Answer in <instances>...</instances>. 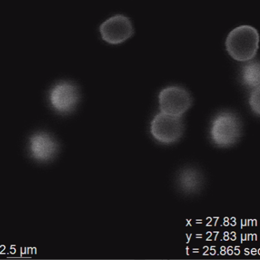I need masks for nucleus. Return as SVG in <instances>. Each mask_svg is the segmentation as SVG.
<instances>
[{"mask_svg":"<svg viewBox=\"0 0 260 260\" xmlns=\"http://www.w3.org/2000/svg\"><path fill=\"white\" fill-rule=\"evenodd\" d=\"M259 34L254 27L245 25L236 27L228 34L226 48L230 55L236 60H252L258 49Z\"/></svg>","mask_w":260,"mask_h":260,"instance_id":"nucleus-1","label":"nucleus"},{"mask_svg":"<svg viewBox=\"0 0 260 260\" xmlns=\"http://www.w3.org/2000/svg\"><path fill=\"white\" fill-rule=\"evenodd\" d=\"M242 124L239 116L231 112L219 113L212 121V139L220 147L234 145L241 135Z\"/></svg>","mask_w":260,"mask_h":260,"instance_id":"nucleus-2","label":"nucleus"},{"mask_svg":"<svg viewBox=\"0 0 260 260\" xmlns=\"http://www.w3.org/2000/svg\"><path fill=\"white\" fill-rule=\"evenodd\" d=\"M184 124L181 117L160 112L153 118L150 132L158 142L170 144L176 143L183 135Z\"/></svg>","mask_w":260,"mask_h":260,"instance_id":"nucleus-3","label":"nucleus"},{"mask_svg":"<svg viewBox=\"0 0 260 260\" xmlns=\"http://www.w3.org/2000/svg\"><path fill=\"white\" fill-rule=\"evenodd\" d=\"M158 99L161 112L178 117H182L193 102L188 91L178 86L163 89L159 94Z\"/></svg>","mask_w":260,"mask_h":260,"instance_id":"nucleus-4","label":"nucleus"},{"mask_svg":"<svg viewBox=\"0 0 260 260\" xmlns=\"http://www.w3.org/2000/svg\"><path fill=\"white\" fill-rule=\"evenodd\" d=\"M79 99L78 88L70 81L59 82L49 91L50 103L56 111L61 113H68L74 111Z\"/></svg>","mask_w":260,"mask_h":260,"instance_id":"nucleus-5","label":"nucleus"},{"mask_svg":"<svg viewBox=\"0 0 260 260\" xmlns=\"http://www.w3.org/2000/svg\"><path fill=\"white\" fill-rule=\"evenodd\" d=\"M100 31L104 40L110 44H117L131 37L134 33V28L129 17L116 15L100 25Z\"/></svg>","mask_w":260,"mask_h":260,"instance_id":"nucleus-6","label":"nucleus"},{"mask_svg":"<svg viewBox=\"0 0 260 260\" xmlns=\"http://www.w3.org/2000/svg\"><path fill=\"white\" fill-rule=\"evenodd\" d=\"M30 141L31 154L40 160H45L51 157L56 149L55 143L48 135L44 133L34 135Z\"/></svg>","mask_w":260,"mask_h":260,"instance_id":"nucleus-7","label":"nucleus"},{"mask_svg":"<svg viewBox=\"0 0 260 260\" xmlns=\"http://www.w3.org/2000/svg\"><path fill=\"white\" fill-rule=\"evenodd\" d=\"M177 185L186 194L194 193L202 186L203 178L200 173L192 168L182 170L178 175Z\"/></svg>","mask_w":260,"mask_h":260,"instance_id":"nucleus-8","label":"nucleus"},{"mask_svg":"<svg viewBox=\"0 0 260 260\" xmlns=\"http://www.w3.org/2000/svg\"><path fill=\"white\" fill-rule=\"evenodd\" d=\"M259 62L256 60L246 63L242 71L244 84L252 89L259 88Z\"/></svg>","mask_w":260,"mask_h":260,"instance_id":"nucleus-9","label":"nucleus"},{"mask_svg":"<svg viewBox=\"0 0 260 260\" xmlns=\"http://www.w3.org/2000/svg\"><path fill=\"white\" fill-rule=\"evenodd\" d=\"M249 104L253 111L259 114V88L252 89L249 98Z\"/></svg>","mask_w":260,"mask_h":260,"instance_id":"nucleus-10","label":"nucleus"}]
</instances>
